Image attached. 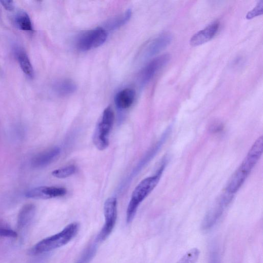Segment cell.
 Segmentation results:
<instances>
[{
    "label": "cell",
    "mask_w": 263,
    "mask_h": 263,
    "mask_svg": "<svg viewBox=\"0 0 263 263\" xmlns=\"http://www.w3.org/2000/svg\"><path fill=\"white\" fill-rule=\"evenodd\" d=\"M263 152V137H259L252 145L241 164L230 178L227 192L233 194L239 190L261 157Z\"/></svg>",
    "instance_id": "obj_1"
},
{
    "label": "cell",
    "mask_w": 263,
    "mask_h": 263,
    "mask_svg": "<svg viewBox=\"0 0 263 263\" xmlns=\"http://www.w3.org/2000/svg\"><path fill=\"white\" fill-rule=\"evenodd\" d=\"M163 170L161 167L157 173L142 180L133 192L126 211V221L133 220L140 203L149 195L157 185Z\"/></svg>",
    "instance_id": "obj_2"
},
{
    "label": "cell",
    "mask_w": 263,
    "mask_h": 263,
    "mask_svg": "<svg viewBox=\"0 0 263 263\" xmlns=\"http://www.w3.org/2000/svg\"><path fill=\"white\" fill-rule=\"evenodd\" d=\"M79 224L72 222L59 233L48 237L36 243L32 248L33 254H40L52 251L68 243L78 232Z\"/></svg>",
    "instance_id": "obj_3"
},
{
    "label": "cell",
    "mask_w": 263,
    "mask_h": 263,
    "mask_svg": "<svg viewBox=\"0 0 263 263\" xmlns=\"http://www.w3.org/2000/svg\"><path fill=\"white\" fill-rule=\"evenodd\" d=\"M114 121V111L110 106H108L104 110L93 135V142L99 150L103 151L109 145L108 136Z\"/></svg>",
    "instance_id": "obj_4"
},
{
    "label": "cell",
    "mask_w": 263,
    "mask_h": 263,
    "mask_svg": "<svg viewBox=\"0 0 263 263\" xmlns=\"http://www.w3.org/2000/svg\"><path fill=\"white\" fill-rule=\"evenodd\" d=\"M107 37L105 29L97 28L80 34L77 40L76 46L81 51H87L102 45Z\"/></svg>",
    "instance_id": "obj_5"
},
{
    "label": "cell",
    "mask_w": 263,
    "mask_h": 263,
    "mask_svg": "<svg viewBox=\"0 0 263 263\" xmlns=\"http://www.w3.org/2000/svg\"><path fill=\"white\" fill-rule=\"evenodd\" d=\"M105 223L98 234L97 240H105L112 232L116 224L117 217V201L115 197H110L104 205Z\"/></svg>",
    "instance_id": "obj_6"
},
{
    "label": "cell",
    "mask_w": 263,
    "mask_h": 263,
    "mask_svg": "<svg viewBox=\"0 0 263 263\" xmlns=\"http://www.w3.org/2000/svg\"><path fill=\"white\" fill-rule=\"evenodd\" d=\"M171 57L168 54L155 58L150 61L141 71L139 80L140 84L144 86L154 76L170 61Z\"/></svg>",
    "instance_id": "obj_7"
},
{
    "label": "cell",
    "mask_w": 263,
    "mask_h": 263,
    "mask_svg": "<svg viewBox=\"0 0 263 263\" xmlns=\"http://www.w3.org/2000/svg\"><path fill=\"white\" fill-rule=\"evenodd\" d=\"M230 195L228 193H227V195H223L216 205L207 213L201 224L203 230H209L216 223L222 215L225 207L227 206L232 199Z\"/></svg>",
    "instance_id": "obj_8"
},
{
    "label": "cell",
    "mask_w": 263,
    "mask_h": 263,
    "mask_svg": "<svg viewBox=\"0 0 263 263\" xmlns=\"http://www.w3.org/2000/svg\"><path fill=\"white\" fill-rule=\"evenodd\" d=\"M67 193L65 188L55 186H38L27 191V198L37 199H47L64 196Z\"/></svg>",
    "instance_id": "obj_9"
},
{
    "label": "cell",
    "mask_w": 263,
    "mask_h": 263,
    "mask_svg": "<svg viewBox=\"0 0 263 263\" xmlns=\"http://www.w3.org/2000/svg\"><path fill=\"white\" fill-rule=\"evenodd\" d=\"M172 41V36L167 33H162L145 46L141 53L143 58L153 57L166 47Z\"/></svg>",
    "instance_id": "obj_10"
},
{
    "label": "cell",
    "mask_w": 263,
    "mask_h": 263,
    "mask_svg": "<svg viewBox=\"0 0 263 263\" xmlns=\"http://www.w3.org/2000/svg\"><path fill=\"white\" fill-rule=\"evenodd\" d=\"M219 27V23L218 22L209 25L192 37L190 40L191 45L192 46H197L210 41L217 33Z\"/></svg>",
    "instance_id": "obj_11"
},
{
    "label": "cell",
    "mask_w": 263,
    "mask_h": 263,
    "mask_svg": "<svg viewBox=\"0 0 263 263\" xmlns=\"http://www.w3.org/2000/svg\"><path fill=\"white\" fill-rule=\"evenodd\" d=\"M60 154L59 147H53L40 153L32 160L31 165L34 168L46 166L54 161Z\"/></svg>",
    "instance_id": "obj_12"
},
{
    "label": "cell",
    "mask_w": 263,
    "mask_h": 263,
    "mask_svg": "<svg viewBox=\"0 0 263 263\" xmlns=\"http://www.w3.org/2000/svg\"><path fill=\"white\" fill-rule=\"evenodd\" d=\"M135 91L131 88L124 89L118 92L115 98L116 106L121 109L129 108L133 103Z\"/></svg>",
    "instance_id": "obj_13"
},
{
    "label": "cell",
    "mask_w": 263,
    "mask_h": 263,
    "mask_svg": "<svg viewBox=\"0 0 263 263\" xmlns=\"http://www.w3.org/2000/svg\"><path fill=\"white\" fill-rule=\"evenodd\" d=\"M35 213V206L34 204L28 203L24 205L21 209L17 221L18 229H22L27 226L32 220Z\"/></svg>",
    "instance_id": "obj_14"
},
{
    "label": "cell",
    "mask_w": 263,
    "mask_h": 263,
    "mask_svg": "<svg viewBox=\"0 0 263 263\" xmlns=\"http://www.w3.org/2000/svg\"><path fill=\"white\" fill-rule=\"evenodd\" d=\"M53 89L55 93L61 96H67L73 93L77 89L76 83L71 80L64 79L57 82Z\"/></svg>",
    "instance_id": "obj_15"
},
{
    "label": "cell",
    "mask_w": 263,
    "mask_h": 263,
    "mask_svg": "<svg viewBox=\"0 0 263 263\" xmlns=\"http://www.w3.org/2000/svg\"><path fill=\"white\" fill-rule=\"evenodd\" d=\"M17 59L24 73L29 78L34 74L33 68L27 53L21 49L16 51Z\"/></svg>",
    "instance_id": "obj_16"
},
{
    "label": "cell",
    "mask_w": 263,
    "mask_h": 263,
    "mask_svg": "<svg viewBox=\"0 0 263 263\" xmlns=\"http://www.w3.org/2000/svg\"><path fill=\"white\" fill-rule=\"evenodd\" d=\"M132 16V10L127 9L123 13L109 20L105 24L106 28L110 30L117 29L126 24Z\"/></svg>",
    "instance_id": "obj_17"
},
{
    "label": "cell",
    "mask_w": 263,
    "mask_h": 263,
    "mask_svg": "<svg viewBox=\"0 0 263 263\" xmlns=\"http://www.w3.org/2000/svg\"><path fill=\"white\" fill-rule=\"evenodd\" d=\"M14 23L16 27L20 30L25 31H32V24L31 19L27 12L20 11L14 17Z\"/></svg>",
    "instance_id": "obj_18"
},
{
    "label": "cell",
    "mask_w": 263,
    "mask_h": 263,
    "mask_svg": "<svg viewBox=\"0 0 263 263\" xmlns=\"http://www.w3.org/2000/svg\"><path fill=\"white\" fill-rule=\"evenodd\" d=\"M200 254V250L194 248L187 252L176 263H196Z\"/></svg>",
    "instance_id": "obj_19"
},
{
    "label": "cell",
    "mask_w": 263,
    "mask_h": 263,
    "mask_svg": "<svg viewBox=\"0 0 263 263\" xmlns=\"http://www.w3.org/2000/svg\"><path fill=\"white\" fill-rule=\"evenodd\" d=\"M76 167L73 165H70L64 167L54 170L52 175L58 178H65L69 177L75 173Z\"/></svg>",
    "instance_id": "obj_20"
},
{
    "label": "cell",
    "mask_w": 263,
    "mask_h": 263,
    "mask_svg": "<svg viewBox=\"0 0 263 263\" xmlns=\"http://www.w3.org/2000/svg\"><path fill=\"white\" fill-rule=\"evenodd\" d=\"M96 250L95 245L89 246L76 263H89L95 255Z\"/></svg>",
    "instance_id": "obj_21"
},
{
    "label": "cell",
    "mask_w": 263,
    "mask_h": 263,
    "mask_svg": "<svg viewBox=\"0 0 263 263\" xmlns=\"http://www.w3.org/2000/svg\"><path fill=\"white\" fill-rule=\"evenodd\" d=\"M263 11V1H260L257 5L251 11H249L246 15V18L251 19L255 16L259 15L262 13Z\"/></svg>",
    "instance_id": "obj_22"
},
{
    "label": "cell",
    "mask_w": 263,
    "mask_h": 263,
    "mask_svg": "<svg viewBox=\"0 0 263 263\" xmlns=\"http://www.w3.org/2000/svg\"><path fill=\"white\" fill-rule=\"evenodd\" d=\"M0 236L9 238H16L17 237V233L16 232L10 229L1 227Z\"/></svg>",
    "instance_id": "obj_23"
},
{
    "label": "cell",
    "mask_w": 263,
    "mask_h": 263,
    "mask_svg": "<svg viewBox=\"0 0 263 263\" xmlns=\"http://www.w3.org/2000/svg\"><path fill=\"white\" fill-rule=\"evenodd\" d=\"M0 3L3 7L8 11H12L14 8V2L12 1H1Z\"/></svg>",
    "instance_id": "obj_24"
},
{
    "label": "cell",
    "mask_w": 263,
    "mask_h": 263,
    "mask_svg": "<svg viewBox=\"0 0 263 263\" xmlns=\"http://www.w3.org/2000/svg\"><path fill=\"white\" fill-rule=\"evenodd\" d=\"M210 263H219L218 254L215 251L210 255Z\"/></svg>",
    "instance_id": "obj_25"
}]
</instances>
